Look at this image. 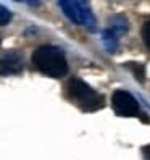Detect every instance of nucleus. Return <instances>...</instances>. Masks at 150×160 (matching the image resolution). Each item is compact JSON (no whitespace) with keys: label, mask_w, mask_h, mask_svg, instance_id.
Instances as JSON below:
<instances>
[{"label":"nucleus","mask_w":150,"mask_h":160,"mask_svg":"<svg viewBox=\"0 0 150 160\" xmlns=\"http://www.w3.org/2000/svg\"><path fill=\"white\" fill-rule=\"evenodd\" d=\"M32 63L41 73L50 78H61L68 73V63L63 50L53 45H41L32 53Z\"/></svg>","instance_id":"f257e3e1"},{"label":"nucleus","mask_w":150,"mask_h":160,"mask_svg":"<svg viewBox=\"0 0 150 160\" xmlns=\"http://www.w3.org/2000/svg\"><path fill=\"white\" fill-rule=\"evenodd\" d=\"M66 94L84 112H97L105 105L104 97L79 78H71L66 82Z\"/></svg>","instance_id":"f03ea898"},{"label":"nucleus","mask_w":150,"mask_h":160,"mask_svg":"<svg viewBox=\"0 0 150 160\" xmlns=\"http://www.w3.org/2000/svg\"><path fill=\"white\" fill-rule=\"evenodd\" d=\"M111 105L116 115L119 117H137L139 113V103L137 100L131 96L128 91L118 89L111 96Z\"/></svg>","instance_id":"7ed1b4c3"},{"label":"nucleus","mask_w":150,"mask_h":160,"mask_svg":"<svg viewBox=\"0 0 150 160\" xmlns=\"http://www.w3.org/2000/svg\"><path fill=\"white\" fill-rule=\"evenodd\" d=\"M63 13L66 15L73 23L76 24H87L92 23V13L86 2H60Z\"/></svg>","instance_id":"20e7f679"},{"label":"nucleus","mask_w":150,"mask_h":160,"mask_svg":"<svg viewBox=\"0 0 150 160\" xmlns=\"http://www.w3.org/2000/svg\"><path fill=\"white\" fill-rule=\"evenodd\" d=\"M23 70V57L18 52L0 55V74H16Z\"/></svg>","instance_id":"39448f33"},{"label":"nucleus","mask_w":150,"mask_h":160,"mask_svg":"<svg viewBox=\"0 0 150 160\" xmlns=\"http://www.w3.org/2000/svg\"><path fill=\"white\" fill-rule=\"evenodd\" d=\"M126 67H128L131 71H133L134 78H136L137 81H140V82H144V81H145V67H144V65L136 63V62H129Z\"/></svg>","instance_id":"423d86ee"},{"label":"nucleus","mask_w":150,"mask_h":160,"mask_svg":"<svg viewBox=\"0 0 150 160\" xmlns=\"http://www.w3.org/2000/svg\"><path fill=\"white\" fill-rule=\"evenodd\" d=\"M12 20V13L8 8H5L3 5H0V26H3V24H8Z\"/></svg>","instance_id":"0eeeda50"},{"label":"nucleus","mask_w":150,"mask_h":160,"mask_svg":"<svg viewBox=\"0 0 150 160\" xmlns=\"http://www.w3.org/2000/svg\"><path fill=\"white\" fill-rule=\"evenodd\" d=\"M142 39H144L145 47L150 50V21H147L142 28Z\"/></svg>","instance_id":"6e6552de"},{"label":"nucleus","mask_w":150,"mask_h":160,"mask_svg":"<svg viewBox=\"0 0 150 160\" xmlns=\"http://www.w3.org/2000/svg\"><path fill=\"white\" fill-rule=\"evenodd\" d=\"M142 155H144L145 160H150V144H147V146L142 147Z\"/></svg>","instance_id":"1a4fd4ad"}]
</instances>
